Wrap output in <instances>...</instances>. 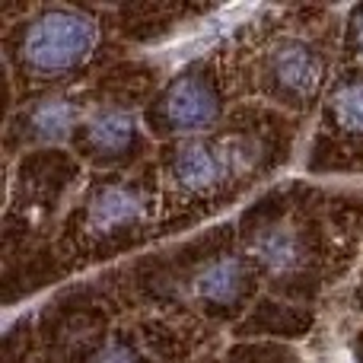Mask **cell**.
Masks as SVG:
<instances>
[{
	"label": "cell",
	"mask_w": 363,
	"mask_h": 363,
	"mask_svg": "<svg viewBox=\"0 0 363 363\" xmlns=\"http://www.w3.org/2000/svg\"><path fill=\"white\" fill-rule=\"evenodd\" d=\"M96 42V26L83 13L48 10L26 29L19 55L23 64L38 77H57L80 67Z\"/></svg>",
	"instance_id": "obj_1"
},
{
	"label": "cell",
	"mask_w": 363,
	"mask_h": 363,
	"mask_svg": "<svg viewBox=\"0 0 363 363\" xmlns=\"http://www.w3.org/2000/svg\"><path fill=\"white\" fill-rule=\"evenodd\" d=\"M220 115V102L213 93L211 80L201 74H182L166 86L163 99H160V118L172 131H201V128L213 125Z\"/></svg>",
	"instance_id": "obj_2"
},
{
	"label": "cell",
	"mask_w": 363,
	"mask_h": 363,
	"mask_svg": "<svg viewBox=\"0 0 363 363\" xmlns=\"http://www.w3.org/2000/svg\"><path fill=\"white\" fill-rule=\"evenodd\" d=\"M268 74L284 96L306 99L322 80V57L300 38H284L268 57Z\"/></svg>",
	"instance_id": "obj_3"
},
{
	"label": "cell",
	"mask_w": 363,
	"mask_h": 363,
	"mask_svg": "<svg viewBox=\"0 0 363 363\" xmlns=\"http://www.w3.org/2000/svg\"><path fill=\"white\" fill-rule=\"evenodd\" d=\"M226 172H230V157L207 140H191L172 157V179L185 191H211L226 179Z\"/></svg>",
	"instance_id": "obj_4"
},
{
	"label": "cell",
	"mask_w": 363,
	"mask_h": 363,
	"mask_svg": "<svg viewBox=\"0 0 363 363\" xmlns=\"http://www.w3.org/2000/svg\"><path fill=\"white\" fill-rule=\"evenodd\" d=\"M147 213V201L138 188L106 185L89 201V226L96 233H118L128 226H138Z\"/></svg>",
	"instance_id": "obj_5"
},
{
	"label": "cell",
	"mask_w": 363,
	"mask_h": 363,
	"mask_svg": "<svg viewBox=\"0 0 363 363\" xmlns=\"http://www.w3.org/2000/svg\"><path fill=\"white\" fill-rule=\"evenodd\" d=\"M245 284H249L245 262L236 255H223L201 268L194 287H198L201 300L213 303V306H233V303H239V296L245 294Z\"/></svg>",
	"instance_id": "obj_6"
},
{
	"label": "cell",
	"mask_w": 363,
	"mask_h": 363,
	"mask_svg": "<svg viewBox=\"0 0 363 363\" xmlns=\"http://www.w3.org/2000/svg\"><path fill=\"white\" fill-rule=\"evenodd\" d=\"M138 144V121L125 108H106L86 125V147L96 157H125Z\"/></svg>",
	"instance_id": "obj_7"
},
{
	"label": "cell",
	"mask_w": 363,
	"mask_h": 363,
	"mask_svg": "<svg viewBox=\"0 0 363 363\" xmlns=\"http://www.w3.org/2000/svg\"><path fill=\"white\" fill-rule=\"evenodd\" d=\"M255 258H258V264L274 277L294 274V271L303 264V242L294 230H287V226H274V230H268V233L258 236Z\"/></svg>",
	"instance_id": "obj_8"
},
{
	"label": "cell",
	"mask_w": 363,
	"mask_h": 363,
	"mask_svg": "<svg viewBox=\"0 0 363 363\" xmlns=\"http://www.w3.org/2000/svg\"><path fill=\"white\" fill-rule=\"evenodd\" d=\"M74 121H77L74 102L64 99V96H51V99H42L35 108H32L29 131H32V138L57 144V140H64L70 134Z\"/></svg>",
	"instance_id": "obj_9"
},
{
	"label": "cell",
	"mask_w": 363,
	"mask_h": 363,
	"mask_svg": "<svg viewBox=\"0 0 363 363\" xmlns=\"http://www.w3.org/2000/svg\"><path fill=\"white\" fill-rule=\"evenodd\" d=\"M332 115L338 128L351 134H363V80H341L332 89Z\"/></svg>",
	"instance_id": "obj_10"
},
{
	"label": "cell",
	"mask_w": 363,
	"mask_h": 363,
	"mask_svg": "<svg viewBox=\"0 0 363 363\" xmlns=\"http://www.w3.org/2000/svg\"><path fill=\"white\" fill-rule=\"evenodd\" d=\"M93 363H144V360L128 341H108V345H102L96 351Z\"/></svg>",
	"instance_id": "obj_11"
},
{
	"label": "cell",
	"mask_w": 363,
	"mask_h": 363,
	"mask_svg": "<svg viewBox=\"0 0 363 363\" xmlns=\"http://www.w3.org/2000/svg\"><path fill=\"white\" fill-rule=\"evenodd\" d=\"M357 48H360V55H363V13H360V19H357Z\"/></svg>",
	"instance_id": "obj_12"
}]
</instances>
